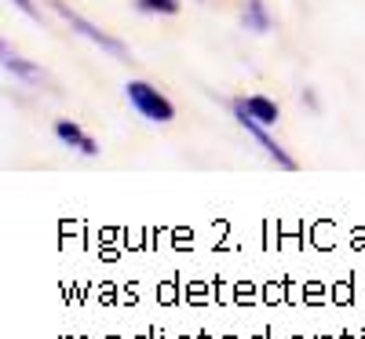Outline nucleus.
Segmentation results:
<instances>
[{
  "mask_svg": "<svg viewBox=\"0 0 365 339\" xmlns=\"http://www.w3.org/2000/svg\"><path fill=\"white\" fill-rule=\"evenodd\" d=\"M125 95L132 99V106H135L146 120H172V117H175V106L161 95L154 84H146V80H128Z\"/></svg>",
  "mask_w": 365,
  "mask_h": 339,
  "instance_id": "f257e3e1",
  "label": "nucleus"
},
{
  "mask_svg": "<svg viewBox=\"0 0 365 339\" xmlns=\"http://www.w3.org/2000/svg\"><path fill=\"white\" fill-rule=\"evenodd\" d=\"M55 11H58V15H63V19H66V22H70V26L77 29V33H81V37H88L91 44H99L103 51H110V55H117V58H128V48H125V44H120L117 37H110V33H103V29H99V26H91V22H88L84 15H77V11H70V8L63 4V0H55Z\"/></svg>",
  "mask_w": 365,
  "mask_h": 339,
  "instance_id": "f03ea898",
  "label": "nucleus"
},
{
  "mask_svg": "<svg viewBox=\"0 0 365 339\" xmlns=\"http://www.w3.org/2000/svg\"><path fill=\"white\" fill-rule=\"evenodd\" d=\"M230 110H234V117L241 120V128H245V132H249V135H252V139H256V142H259V146H263V150L270 153V157H274V161H278V168H285V172H292V168H296V161H292V157H289V153H285V150H282L278 142H274L270 135H267V125H263V120H256V117H249V113H245V110H241L237 103H230Z\"/></svg>",
  "mask_w": 365,
  "mask_h": 339,
  "instance_id": "7ed1b4c3",
  "label": "nucleus"
},
{
  "mask_svg": "<svg viewBox=\"0 0 365 339\" xmlns=\"http://www.w3.org/2000/svg\"><path fill=\"white\" fill-rule=\"evenodd\" d=\"M55 135L63 139L66 146H73L77 153H84V157H96V153H99V142L88 139V135L73 125V120H58V125H55Z\"/></svg>",
  "mask_w": 365,
  "mask_h": 339,
  "instance_id": "20e7f679",
  "label": "nucleus"
},
{
  "mask_svg": "<svg viewBox=\"0 0 365 339\" xmlns=\"http://www.w3.org/2000/svg\"><path fill=\"white\" fill-rule=\"evenodd\" d=\"M234 103L245 110L249 117L263 120V125H274V120H278V106H274L267 95H249V99H234Z\"/></svg>",
  "mask_w": 365,
  "mask_h": 339,
  "instance_id": "39448f33",
  "label": "nucleus"
},
{
  "mask_svg": "<svg viewBox=\"0 0 365 339\" xmlns=\"http://www.w3.org/2000/svg\"><path fill=\"white\" fill-rule=\"evenodd\" d=\"M0 48H4V51H0V55H4V70L11 73V77H19V80H29V84H37L44 73L34 66V63H26V58H19V55H11V48L8 44H0Z\"/></svg>",
  "mask_w": 365,
  "mask_h": 339,
  "instance_id": "423d86ee",
  "label": "nucleus"
},
{
  "mask_svg": "<svg viewBox=\"0 0 365 339\" xmlns=\"http://www.w3.org/2000/svg\"><path fill=\"white\" fill-rule=\"evenodd\" d=\"M241 22H245L252 33H270V11L263 0H245V11H241Z\"/></svg>",
  "mask_w": 365,
  "mask_h": 339,
  "instance_id": "0eeeda50",
  "label": "nucleus"
},
{
  "mask_svg": "<svg viewBox=\"0 0 365 339\" xmlns=\"http://www.w3.org/2000/svg\"><path fill=\"white\" fill-rule=\"evenodd\" d=\"M135 8L146 15H179V0H135Z\"/></svg>",
  "mask_w": 365,
  "mask_h": 339,
  "instance_id": "6e6552de",
  "label": "nucleus"
},
{
  "mask_svg": "<svg viewBox=\"0 0 365 339\" xmlns=\"http://www.w3.org/2000/svg\"><path fill=\"white\" fill-rule=\"evenodd\" d=\"M11 4H15V8H19V11L26 15V19H34V22H41V11L34 8V0H11Z\"/></svg>",
  "mask_w": 365,
  "mask_h": 339,
  "instance_id": "1a4fd4ad",
  "label": "nucleus"
}]
</instances>
